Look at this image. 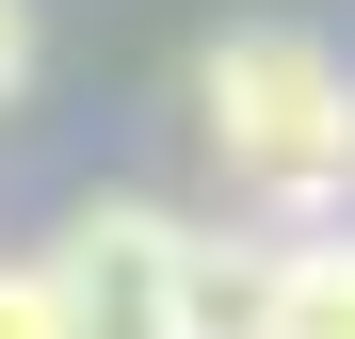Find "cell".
I'll return each mask as SVG.
<instances>
[{
    "label": "cell",
    "mask_w": 355,
    "mask_h": 339,
    "mask_svg": "<svg viewBox=\"0 0 355 339\" xmlns=\"http://www.w3.org/2000/svg\"><path fill=\"white\" fill-rule=\"evenodd\" d=\"M194 146H210L226 210L307 243L355 194V65L323 33H226V49H194Z\"/></svg>",
    "instance_id": "obj_1"
},
{
    "label": "cell",
    "mask_w": 355,
    "mask_h": 339,
    "mask_svg": "<svg viewBox=\"0 0 355 339\" xmlns=\"http://www.w3.org/2000/svg\"><path fill=\"white\" fill-rule=\"evenodd\" d=\"M49 307H65V339H178V210H162V194L65 210V243H49Z\"/></svg>",
    "instance_id": "obj_2"
},
{
    "label": "cell",
    "mask_w": 355,
    "mask_h": 339,
    "mask_svg": "<svg viewBox=\"0 0 355 339\" xmlns=\"http://www.w3.org/2000/svg\"><path fill=\"white\" fill-rule=\"evenodd\" d=\"M259 307H275V226L178 210V339H259Z\"/></svg>",
    "instance_id": "obj_3"
},
{
    "label": "cell",
    "mask_w": 355,
    "mask_h": 339,
    "mask_svg": "<svg viewBox=\"0 0 355 339\" xmlns=\"http://www.w3.org/2000/svg\"><path fill=\"white\" fill-rule=\"evenodd\" d=\"M259 339H355V243H275V307H259Z\"/></svg>",
    "instance_id": "obj_4"
},
{
    "label": "cell",
    "mask_w": 355,
    "mask_h": 339,
    "mask_svg": "<svg viewBox=\"0 0 355 339\" xmlns=\"http://www.w3.org/2000/svg\"><path fill=\"white\" fill-rule=\"evenodd\" d=\"M0 339H65V307H49V259H0Z\"/></svg>",
    "instance_id": "obj_5"
},
{
    "label": "cell",
    "mask_w": 355,
    "mask_h": 339,
    "mask_svg": "<svg viewBox=\"0 0 355 339\" xmlns=\"http://www.w3.org/2000/svg\"><path fill=\"white\" fill-rule=\"evenodd\" d=\"M33 65H49V33H33V0H0V113L33 97Z\"/></svg>",
    "instance_id": "obj_6"
}]
</instances>
